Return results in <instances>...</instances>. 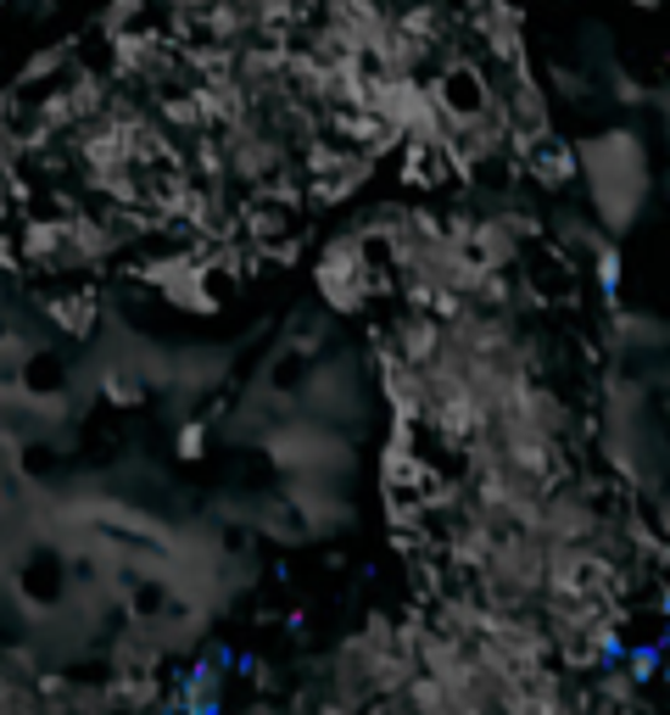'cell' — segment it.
<instances>
[{
    "label": "cell",
    "instance_id": "cell-1",
    "mask_svg": "<svg viewBox=\"0 0 670 715\" xmlns=\"http://www.w3.org/2000/svg\"><path fill=\"white\" fill-rule=\"evenodd\" d=\"M196 715H218V704H213V699H202V704H196Z\"/></svg>",
    "mask_w": 670,
    "mask_h": 715
}]
</instances>
